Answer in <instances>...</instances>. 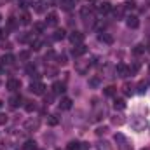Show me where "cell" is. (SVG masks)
<instances>
[{
	"label": "cell",
	"instance_id": "obj_1",
	"mask_svg": "<svg viewBox=\"0 0 150 150\" xmlns=\"http://www.w3.org/2000/svg\"><path fill=\"white\" fill-rule=\"evenodd\" d=\"M30 91H32L33 94H38V96H42V94L45 93V86H44V82H40V80H35V82H32V86H30Z\"/></svg>",
	"mask_w": 150,
	"mask_h": 150
},
{
	"label": "cell",
	"instance_id": "obj_2",
	"mask_svg": "<svg viewBox=\"0 0 150 150\" xmlns=\"http://www.w3.org/2000/svg\"><path fill=\"white\" fill-rule=\"evenodd\" d=\"M86 51H87V47L84 44H79V45H75L74 49H72V54H74L75 58H80V56L86 54Z\"/></svg>",
	"mask_w": 150,
	"mask_h": 150
},
{
	"label": "cell",
	"instance_id": "obj_3",
	"mask_svg": "<svg viewBox=\"0 0 150 150\" xmlns=\"http://www.w3.org/2000/svg\"><path fill=\"white\" fill-rule=\"evenodd\" d=\"M58 25V14L56 12H49L45 18V26H56Z\"/></svg>",
	"mask_w": 150,
	"mask_h": 150
},
{
	"label": "cell",
	"instance_id": "obj_4",
	"mask_svg": "<svg viewBox=\"0 0 150 150\" xmlns=\"http://www.w3.org/2000/svg\"><path fill=\"white\" fill-rule=\"evenodd\" d=\"M82 40H84V33H80V32H72L70 33V42L72 44L79 45V44H82Z\"/></svg>",
	"mask_w": 150,
	"mask_h": 150
},
{
	"label": "cell",
	"instance_id": "obj_5",
	"mask_svg": "<svg viewBox=\"0 0 150 150\" xmlns=\"http://www.w3.org/2000/svg\"><path fill=\"white\" fill-rule=\"evenodd\" d=\"M126 25H127L129 28H133V30H134V28H138V26H140V19H138L136 16H127V18H126Z\"/></svg>",
	"mask_w": 150,
	"mask_h": 150
},
{
	"label": "cell",
	"instance_id": "obj_6",
	"mask_svg": "<svg viewBox=\"0 0 150 150\" xmlns=\"http://www.w3.org/2000/svg\"><path fill=\"white\" fill-rule=\"evenodd\" d=\"M19 87H21V82L18 79H9L7 80V89L9 91H18Z\"/></svg>",
	"mask_w": 150,
	"mask_h": 150
},
{
	"label": "cell",
	"instance_id": "obj_7",
	"mask_svg": "<svg viewBox=\"0 0 150 150\" xmlns=\"http://www.w3.org/2000/svg\"><path fill=\"white\" fill-rule=\"evenodd\" d=\"M38 126H40V120H38V119H30V120L25 124V127H26L28 131H35V129H38Z\"/></svg>",
	"mask_w": 150,
	"mask_h": 150
},
{
	"label": "cell",
	"instance_id": "obj_8",
	"mask_svg": "<svg viewBox=\"0 0 150 150\" xmlns=\"http://www.w3.org/2000/svg\"><path fill=\"white\" fill-rule=\"evenodd\" d=\"M115 74L119 75V77H127L129 75V68L126 67V65H117V68H115Z\"/></svg>",
	"mask_w": 150,
	"mask_h": 150
},
{
	"label": "cell",
	"instance_id": "obj_9",
	"mask_svg": "<svg viewBox=\"0 0 150 150\" xmlns=\"http://www.w3.org/2000/svg\"><path fill=\"white\" fill-rule=\"evenodd\" d=\"M52 93H54V94L65 93V84H63V82H54V84H52Z\"/></svg>",
	"mask_w": 150,
	"mask_h": 150
},
{
	"label": "cell",
	"instance_id": "obj_10",
	"mask_svg": "<svg viewBox=\"0 0 150 150\" xmlns=\"http://www.w3.org/2000/svg\"><path fill=\"white\" fill-rule=\"evenodd\" d=\"M59 108H61V110H70V108H72V100H70V98H61Z\"/></svg>",
	"mask_w": 150,
	"mask_h": 150
},
{
	"label": "cell",
	"instance_id": "obj_11",
	"mask_svg": "<svg viewBox=\"0 0 150 150\" xmlns=\"http://www.w3.org/2000/svg\"><path fill=\"white\" fill-rule=\"evenodd\" d=\"M98 11H100L101 14H107V12H110V11H112V5H110L108 2H103V4H100V5H98Z\"/></svg>",
	"mask_w": 150,
	"mask_h": 150
},
{
	"label": "cell",
	"instance_id": "obj_12",
	"mask_svg": "<svg viewBox=\"0 0 150 150\" xmlns=\"http://www.w3.org/2000/svg\"><path fill=\"white\" fill-rule=\"evenodd\" d=\"M19 103H21V96H19V94H14V96L9 98V105H11L12 108H16Z\"/></svg>",
	"mask_w": 150,
	"mask_h": 150
},
{
	"label": "cell",
	"instance_id": "obj_13",
	"mask_svg": "<svg viewBox=\"0 0 150 150\" xmlns=\"http://www.w3.org/2000/svg\"><path fill=\"white\" fill-rule=\"evenodd\" d=\"M100 42H103V44H113V37L110 33H100Z\"/></svg>",
	"mask_w": 150,
	"mask_h": 150
},
{
	"label": "cell",
	"instance_id": "obj_14",
	"mask_svg": "<svg viewBox=\"0 0 150 150\" xmlns=\"http://www.w3.org/2000/svg\"><path fill=\"white\" fill-rule=\"evenodd\" d=\"M124 11H126V9H124V5H117V7L113 9V14H115V18H117V19L124 18Z\"/></svg>",
	"mask_w": 150,
	"mask_h": 150
},
{
	"label": "cell",
	"instance_id": "obj_15",
	"mask_svg": "<svg viewBox=\"0 0 150 150\" xmlns=\"http://www.w3.org/2000/svg\"><path fill=\"white\" fill-rule=\"evenodd\" d=\"M96 149L98 150H112V145L103 140V142H98V143H96Z\"/></svg>",
	"mask_w": 150,
	"mask_h": 150
},
{
	"label": "cell",
	"instance_id": "obj_16",
	"mask_svg": "<svg viewBox=\"0 0 150 150\" xmlns=\"http://www.w3.org/2000/svg\"><path fill=\"white\" fill-rule=\"evenodd\" d=\"M113 107H115L117 110H124V108H126V101H124L122 98H119V100L113 101Z\"/></svg>",
	"mask_w": 150,
	"mask_h": 150
},
{
	"label": "cell",
	"instance_id": "obj_17",
	"mask_svg": "<svg viewBox=\"0 0 150 150\" xmlns=\"http://www.w3.org/2000/svg\"><path fill=\"white\" fill-rule=\"evenodd\" d=\"M2 63H4V65H12V63H14V56H12V54H4Z\"/></svg>",
	"mask_w": 150,
	"mask_h": 150
},
{
	"label": "cell",
	"instance_id": "obj_18",
	"mask_svg": "<svg viewBox=\"0 0 150 150\" xmlns=\"http://www.w3.org/2000/svg\"><path fill=\"white\" fill-rule=\"evenodd\" d=\"M58 122H59V119L56 115H47V124L49 126H58Z\"/></svg>",
	"mask_w": 150,
	"mask_h": 150
},
{
	"label": "cell",
	"instance_id": "obj_19",
	"mask_svg": "<svg viewBox=\"0 0 150 150\" xmlns=\"http://www.w3.org/2000/svg\"><path fill=\"white\" fill-rule=\"evenodd\" d=\"M65 33H67V32H65L63 28H61V30H56V32H54V40H63V38L67 37Z\"/></svg>",
	"mask_w": 150,
	"mask_h": 150
},
{
	"label": "cell",
	"instance_id": "obj_20",
	"mask_svg": "<svg viewBox=\"0 0 150 150\" xmlns=\"http://www.w3.org/2000/svg\"><path fill=\"white\" fill-rule=\"evenodd\" d=\"M25 150H37V143L33 142V140H28L26 143H25V147H23Z\"/></svg>",
	"mask_w": 150,
	"mask_h": 150
},
{
	"label": "cell",
	"instance_id": "obj_21",
	"mask_svg": "<svg viewBox=\"0 0 150 150\" xmlns=\"http://www.w3.org/2000/svg\"><path fill=\"white\" fill-rule=\"evenodd\" d=\"M133 52H134L136 56H140V54H143V52H145V45H142V44H138V45H134V49H133Z\"/></svg>",
	"mask_w": 150,
	"mask_h": 150
},
{
	"label": "cell",
	"instance_id": "obj_22",
	"mask_svg": "<svg viewBox=\"0 0 150 150\" xmlns=\"http://www.w3.org/2000/svg\"><path fill=\"white\" fill-rule=\"evenodd\" d=\"M107 96H113L115 93H117V87H113V86H108V87H105V91H103Z\"/></svg>",
	"mask_w": 150,
	"mask_h": 150
},
{
	"label": "cell",
	"instance_id": "obj_23",
	"mask_svg": "<svg viewBox=\"0 0 150 150\" xmlns=\"http://www.w3.org/2000/svg\"><path fill=\"white\" fill-rule=\"evenodd\" d=\"M91 12H93V9H91V7H87V5H86V7H82V11H80V14H82V18H84V19H86Z\"/></svg>",
	"mask_w": 150,
	"mask_h": 150
},
{
	"label": "cell",
	"instance_id": "obj_24",
	"mask_svg": "<svg viewBox=\"0 0 150 150\" xmlns=\"http://www.w3.org/2000/svg\"><path fill=\"white\" fill-rule=\"evenodd\" d=\"M127 68H129V75H134L138 70H140V63H134L133 67H127Z\"/></svg>",
	"mask_w": 150,
	"mask_h": 150
},
{
	"label": "cell",
	"instance_id": "obj_25",
	"mask_svg": "<svg viewBox=\"0 0 150 150\" xmlns=\"http://www.w3.org/2000/svg\"><path fill=\"white\" fill-rule=\"evenodd\" d=\"M68 150H80V143L79 142H70L68 143Z\"/></svg>",
	"mask_w": 150,
	"mask_h": 150
},
{
	"label": "cell",
	"instance_id": "obj_26",
	"mask_svg": "<svg viewBox=\"0 0 150 150\" xmlns=\"http://www.w3.org/2000/svg\"><path fill=\"white\" fill-rule=\"evenodd\" d=\"M35 108H37V107H35V103H33V101H28V103L25 105V110H26V112H33Z\"/></svg>",
	"mask_w": 150,
	"mask_h": 150
},
{
	"label": "cell",
	"instance_id": "obj_27",
	"mask_svg": "<svg viewBox=\"0 0 150 150\" xmlns=\"http://www.w3.org/2000/svg\"><path fill=\"white\" fill-rule=\"evenodd\" d=\"M136 7V4H134V0H127L126 4H124V9H134Z\"/></svg>",
	"mask_w": 150,
	"mask_h": 150
},
{
	"label": "cell",
	"instance_id": "obj_28",
	"mask_svg": "<svg viewBox=\"0 0 150 150\" xmlns=\"http://www.w3.org/2000/svg\"><path fill=\"white\" fill-rule=\"evenodd\" d=\"M21 23H23V25H28V23H30V14H28V12H25V14L21 16Z\"/></svg>",
	"mask_w": 150,
	"mask_h": 150
},
{
	"label": "cell",
	"instance_id": "obj_29",
	"mask_svg": "<svg viewBox=\"0 0 150 150\" xmlns=\"http://www.w3.org/2000/svg\"><path fill=\"white\" fill-rule=\"evenodd\" d=\"M89 86H93V87H98V86H100V79H98V77H93V79L89 80Z\"/></svg>",
	"mask_w": 150,
	"mask_h": 150
},
{
	"label": "cell",
	"instance_id": "obj_30",
	"mask_svg": "<svg viewBox=\"0 0 150 150\" xmlns=\"http://www.w3.org/2000/svg\"><path fill=\"white\" fill-rule=\"evenodd\" d=\"M44 28H45V26H44L42 23H37V25H33V30H35L37 33H42V32H44Z\"/></svg>",
	"mask_w": 150,
	"mask_h": 150
},
{
	"label": "cell",
	"instance_id": "obj_31",
	"mask_svg": "<svg viewBox=\"0 0 150 150\" xmlns=\"http://www.w3.org/2000/svg\"><path fill=\"white\" fill-rule=\"evenodd\" d=\"M107 131H108V127H107V126H103V127H98V129H96V134H98V136H101V134H105Z\"/></svg>",
	"mask_w": 150,
	"mask_h": 150
},
{
	"label": "cell",
	"instance_id": "obj_32",
	"mask_svg": "<svg viewBox=\"0 0 150 150\" xmlns=\"http://www.w3.org/2000/svg\"><path fill=\"white\" fill-rule=\"evenodd\" d=\"M32 47H33L35 51H38V49L42 47V40H33V42H32Z\"/></svg>",
	"mask_w": 150,
	"mask_h": 150
},
{
	"label": "cell",
	"instance_id": "obj_33",
	"mask_svg": "<svg viewBox=\"0 0 150 150\" xmlns=\"http://www.w3.org/2000/svg\"><path fill=\"white\" fill-rule=\"evenodd\" d=\"M26 74H30L33 77V75H35V67H33V65H28V67H26Z\"/></svg>",
	"mask_w": 150,
	"mask_h": 150
},
{
	"label": "cell",
	"instance_id": "obj_34",
	"mask_svg": "<svg viewBox=\"0 0 150 150\" xmlns=\"http://www.w3.org/2000/svg\"><path fill=\"white\" fill-rule=\"evenodd\" d=\"M5 124H7V115L0 113V126H5Z\"/></svg>",
	"mask_w": 150,
	"mask_h": 150
},
{
	"label": "cell",
	"instance_id": "obj_35",
	"mask_svg": "<svg viewBox=\"0 0 150 150\" xmlns=\"http://www.w3.org/2000/svg\"><path fill=\"white\" fill-rule=\"evenodd\" d=\"M138 87H140V89H138V93H145V87H147V84H145V82H142Z\"/></svg>",
	"mask_w": 150,
	"mask_h": 150
},
{
	"label": "cell",
	"instance_id": "obj_36",
	"mask_svg": "<svg viewBox=\"0 0 150 150\" xmlns=\"http://www.w3.org/2000/svg\"><path fill=\"white\" fill-rule=\"evenodd\" d=\"M120 150H133V149H131V147H129L126 142H122V145H120Z\"/></svg>",
	"mask_w": 150,
	"mask_h": 150
},
{
	"label": "cell",
	"instance_id": "obj_37",
	"mask_svg": "<svg viewBox=\"0 0 150 150\" xmlns=\"http://www.w3.org/2000/svg\"><path fill=\"white\" fill-rule=\"evenodd\" d=\"M124 93H126V94H131V86H129V84L124 86Z\"/></svg>",
	"mask_w": 150,
	"mask_h": 150
},
{
	"label": "cell",
	"instance_id": "obj_38",
	"mask_svg": "<svg viewBox=\"0 0 150 150\" xmlns=\"http://www.w3.org/2000/svg\"><path fill=\"white\" fill-rule=\"evenodd\" d=\"M115 142H120V143H122V142H126V140H124L122 134H115Z\"/></svg>",
	"mask_w": 150,
	"mask_h": 150
},
{
	"label": "cell",
	"instance_id": "obj_39",
	"mask_svg": "<svg viewBox=\"0 0 150 150\" xmlns=\"http://www.w3.org/2000/svg\"><path fill=\"white\" fill-rule=\"evenodd\" d=\"M80 150H89V143H80Z\"/></svg>",
	"mask_w": 150,
	"mask_h": 150
},
{
	"label": "cell",
	"instance_id": "obj_40",
	"mask_svg": "<svg viewBox=\"0 0 150 150\" xmlns=\"http://www.w3.org/2000/svg\"><path fill=\"white\" fill-rule=\"evenodd\" d=\"M63 2H65V4H67V7H70V5H72V4H75V2H77V0H63Z\"/></svg>",
	"mask_w": 150,
	"mask_h": 150
},
{
	"label": "cell",
	"instance_id": "obj_41",
	"mask_svg": "<svg viewBox=\"0 0 150 150\" xmlns=\"http://www.w3.org/2000/svg\"><path fill=\"white\" fill-rule=\"evenodd\" d=\"M19 58H21V59H28V52H21Z\"/></svg>",
	"mask_w": 150,
	"mask_h": 150
},
{
	"label": "cell",
	"instance_id": "obj_42",
	"mask_svg": "<svg viewBox=\"0 0 150 150\" xmlns=\"http://www.w3.org/2000/svg\"><path fill=\"white\" fill-rule=\"evenodd\" d=\"M2 105H4V101H2V100H0V108H2Z\"/></svg>",
	"mask_w": 150,
	"mask_h": 150
},
{
	"label": "cell",
	"instance_id": "obj_43",
	"mask_svg": "<svg viewBox=\"0 0 150 150\" xmlns=\"http://www.w3.org/2000/svg\"><path fill=\"white\" fill-rule=\"evenodd\" d=\"M87 2H89V4H91V2H98V0H87Z\"/></svg>",
	"mask_w": 150,
	"mask_h": 150
},
{
	"label": "cell",
	"instance_id": "obj_44",
	"mask_svg": "<svg viewBox=\"0 0 150 150\" xmlns=\"http://www.w3.org/2000/svg\"><path fill=\"white\" fill-rule=\"evenodd\" d=\"M0 21H2V14H0Z\"/></svg>",
	"mask_w": 150,
	"mask_h": 150
},
{
	"label": "cell",
	"instance_id": "obj_45",
	"mask_svg": "<svg viewBox=\"0 0 150 150\" xmlns=\"http://www.w3.org/2000/svg\"><path fill=\"white\" fill-rule=\"evenodd\" d=\"M147 2H149V5H150V0H147Z\"/></svg>",
	"mask_w": 150,
	"mask_h": 150
},
{
	"label": "cell",
	"instance_id": "obj_46",
	"mask_svg": "<svg viewBox=\"0 0 150 150\" xmlns=\"http://www.w3.org/2000/svg\"><path fill=\"white\" fill-rule=\"evenodd\" d=\"M143 150H150V149H143Z\"/></svg>",
	"mask_w": 150,
	"mask_h": 150
},
{
	"label": "cell",
	"instance_id": "obj_47",
	"mask_svg": "<svg viewBox=\"0 0 150 150\" xmlns=\"http://www.w3.org/2000/svg\"><path fill=\"white\" fill-rule=\"evenodd\" d=\"M0 74H2V68H0Z\"/></svg>",
	"mask_w": 150,
	"mask_h": 150
},
{
	"label": "cell",
	"instance_id": "obj_48",
	"mask_svg": "<svg viewBox=\"0 0 150 150\" xmlns=\"http://www.w3.org/2000/svg\"><path fill=\"white\" fill-rule=\"evenodd\" d=\"M149 51H150V45H149Z\"/></svg>",
	"mask_w": 150,
	"mask_h": 150
}]
</instances>
